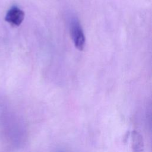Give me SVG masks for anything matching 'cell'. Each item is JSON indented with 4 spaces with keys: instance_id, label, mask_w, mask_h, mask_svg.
<instances>
[{
    "instance_id": "cell-1",
    "label": "cell",
    "mask_w": 152,
    "mask_h": 152,
    "mask_svg": "<svg viewBox=\"0 0 152 152\" xmlns=\"http://www.w3.org/2000/svg\"><path fill=\"white\" fill-rule=\"evenodd\" d=\"M71 35L75 48L79 50H83L84 48L86 39L83 28L77 20H74L71 25Z\"/></svg>"
},
{
    "instance_id": "cell-3",
    "label": "cell",
    "mask_w": 152,
    "mask_h": 152,
    "mask_svg": "<svg viewBox=\"0 0 152 152\" xmlns=\"http://www.w3.org/2000/svg\"><path fill=\"white\" fill-rule=\"evenodd\" d=\"M132 141L133 150L137 152L141 151L143 148V141L141 135L136 131L132 132Z\"/></svg>"
},
{
    "instance_id": "cell-2",
    "label": "cell",
    "mask_w": 152,
    "mask_h": 152,
    "mask_svg": "<svg viewBox=\"0 0 152 152\" xmlns=\"http://www.w3.org/2000/svg\"><path fill=\"white\" fill-rule=\"evenodd\" d=\"M24 18V12L17 7H11L7 12L5 20L8 23L15 26H19Z\"/></svg>"
}]
</instances>
